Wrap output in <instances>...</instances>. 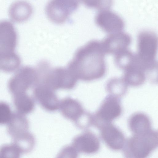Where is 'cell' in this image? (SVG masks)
Returning <instances> with one entry per match:
<instances>
[{
  "label": "cell",
  "mask_w": 158,
  "mask_h": 158,
  "mask_svg": "<svg viewBox=\"0 0 158 158\" xmlns=\"http://www.w3.org/2000/svg\"><path fill=\"white\" fill-rule=\"evenodd\" d=\"M14 143L21 153H27L31 151L35 144L34 136L27 131L14 138Z\"/></svg>",
  "instance_id": "obj_21"
},
{
  "label": "cell",
  "mask_w": 158,
  "mask_h": 158,
  "mask_svg": "<svg viewBox=\"0 0 158 158\" xmlns=\"http://www.w3.org/2000/svg\"><path fill=\"white\" fill-rule=\"evenodd\" d=\"M13 114L8 104L3 102H0V124H8Z\"/></svg>",
  "instance_id": "obj_24"
},
{
  "label": "cell",
  "mask_w": 158,
  "mask_h": 158,
  "mask_svg": "<svg viewBox=\"0 0 158 158\" xmlns=\"http://www.w3.org/2000/svg\"><path fill=\"white\" fill-rule=\"evenodd\" d=\"M124 71L122 77L128 85L139 86L144 83L147 78L145 70L135 54L132 63Z\"/></svg>",
  "instance_id": "obj_12"
},
{
  "label": "cell",
  "mask_w": 158,
  "mask_h": 158,
  "mask_svg": "<svg viewBox=\"0 0 158 158\" xmlns=\"http://www.w3.org/2000/svg\"><path fill=\"white\" fill-rule=\"evenodd\" d=\"M99 130L101 138L109 148L115 151L123 149L126 139L123 133L119 129L110 123Z\"/></svg>",
  "instance_id": "obj_9"
},
{
  "label": "cell",
  "mask_w": 158,
  "mask_h": 158,
  "mask_svg": "<svg viewBox=\"0 0 158 158\" xmlns=\"http://www.w3.org/2000/svg\"><path fill=\"white\" fill-rule=\"evenodd\" d=\"M16 72L8 83L9 89L14 96L26 93L30 88L34 86L36 79L35 68L24 66Z\"/></svg>",
  "instance_id": "obj_7"
},
{
  "label": "cell",
  "mask_w": 158,
  "mask_h": 158,
  "mask_svg": "<svg viewBox=\"0 0 158 158\" xmlns=\"http://www.w3.org/2000/svg\"><path fill=\"white\" fill-rule=\"evenodd\" d=\"M34 99L44 109L50 111L59 109L60 101L55 91L43 85H35L33 92Z\"/></svg>",
  "instance_id": "obj_8"
},
{
  "label": "cell",
  "mask_w": 158,
  "mask_h": 158,
  "mask_svg": "<svg viewBox=\"0 0 158 158\" xmlns=\"http://www.w3.org/2000/svg\"><path fill=\"white\" fill-rule=\"evenodd\" d=\"M8 124V132L13 138L28 131L29 124L27 119L25 115L17 112L13 114Z\"/></svg>",
  "instance_id": "obj_17"
},
{
  "label": "cell",
  "mask_w": 158,
  "mask_h": 158,
  "mask_svg": "<svg viewBox=\"0 0 158 158\" xmlns=\"http://www.w3.org/2000/svg\"><path fill=\"white\" fill-rule=\"evenodd\" d=\"M14 103L17 112L25 115L31 112L35 107L34 99L26 93L14 96Z\"/></svg>",
  "instance_id": "obj_19"
},
{
  "label": "cell",
  "mask_w": 158,
  "mask_h": 158,
  "mask_svg": "<svg viewBox=\"0 0 158 158\" xmlns=\"http://www.w3.org/2000/svg\"><path fill=\"white\" fill-rule=\"evenodd\" d=\"M78 152L92 154L97 152L100 148L99 139L94 133L87 130L76 136L72 144Z\"/></svg>",
  "instance_id": "obj_10"
},
{
  "label": "cell",
  "mask_w": 158,
  "mask_h": 158,
  "mask_svg": "<svg viewBox=\"0 0 158 158\" xmlns=\"http://www.w3.org/2000/svg\"><path fill=\"white\" fill-rule=\"evenodd\" d=\"M20 152L14 143L3 145L0 148V158H17L20 155Z\"/></svg>",
  "instance_id": "obj_23"
},
{
  "label": "cell",
  "mask_w": 158,
  "mask_h": 158,
  "mask_svg": "<svg viewBox=\"0 0 158 158\" xmlns=\"http://www.w3.org/2000/svg\"><path fill=\"white\" fill-rule=\"evenodd\" d=\"M17 43V33L13 24L6 20L0 21V51L14 52Z\"/></svg>",
  "instance_id": "obj_13"
},
{
  "label": "cell",
  "mask_w": 158,
  "mask_h": 158,
  "mask_svg": "<svg viewBox=\"0 0 158 158\" xmlns=\"http://www.w3.org/2000/svg\"><path fill=\"white\" fill-rule=\"evenodd\" d=\"M77 79L67 67L52 68L47 62L40 67L38 83L55 91L59 89H70L75 86Z\"/></svg>",
  "instance_id": "obj_2"
},
{
  "label": "cell",
  "mask_w": 158,
  "mask_h": 158,
  "mask_svg": "<svg viewBox=\"0 0 158 158\" xmlns=\"http://www.w3.org/2000/svg\"><path fill=\"white\" fill-rule=\"evenodd\" d=\"M122 111L119 98L109 95L104 99L95 113L92 114V126L100 129L119 117Z\"/></svg>",
  "instance_id": "obj_4"
},
{
  "label": "cell",
  "mask_w": 158,
  "mask_h": 158,
  "mask_svg": "<svg viewBox=\"0 0 158 158\" xmlns=\"http://www.w3.org/2000/svg\"><path fill=\"white\" fill-rule=\"evenodd\" d=\"M20 63L19 56L14 51H0V70L8 73L16 71Z\"/></svg>",
  "instance_id": "obj_18"
},
{
  "label": "cell",
  "mask_w": 158,
  "mask_h": 158,
  "mask_svg": "<svg viewBox=\"0 0 158 158\" xmlns=\"http://www.w3.org/2000/svg\"><path fill=\"white\" fill-rule=\"evenodd\" d=\"M135 55L129 49L125 50L114 55L115 63L118 68L124 70L132 63Z\"/></svg>",
  "instance_id": "obj_22"
},
{
  "label": "cell",
  "mask_w": 158,
  "mask_h": 158,
  "mask_svg": "<svg viewBox=\"0 0 158 158\" xmlns=\"http://www.w3.org/2000/svg\"><path fill=\"white\" fill-rule=\"evenodd\" d=\"M79 0H50L46 5V13L52 22L61 24L77 8Z\"/></svg>",
  "instance_id": "obj_6"
},
{
  "label": "cell",
  "mask_w": 158,
  "mask_h": 158,
  "mask_svg": "<svg viewBox=\"0 0 158 158\" xmlns=\"http://www.w3.org/2000/svg\"><path fill=\"white\" fill-rule=\"evenodd\" d=\"M158 133L152 129L142 134H133L126 139L123 148L126 157L145 158L148 157L157 148Z\"/></svg>",
  "instance_id": "obj_3"
},
{
  "label": "cell",
  "mask_w": 158,
  "mask_h": 158,
  "mask_svg": "<svg viewBox=\"0 0 158 158\" xmlns=\"http://www.w3.org/2000/svg\"><path fill=\"white\" fill-rule=\"evenodd\" d=\"M32 8L31 5L24 1H17L10 6L9 10L10 18L14 21L20 23L27 20L31 16Z\"/></svg>",
  "instance_id": "obj_16"
},
{
  "label": "cell",
  "mask_w": 158,
  "mask_h": 158,
  "mask_svg": "<svg viewBox=\"0 0 158 158\" xmlns=\"http://www.w3.org/2000/svg\"><path fill=\"white\" fill-rule=\"evenodd\" d=\"M106 54L101 41L92 40L77 49L67 67L77 80L98 79L106 72Z\"/></svg>",
  "instance_id": "obj_1"
},
{
  "label": "cell",
  "mask_w": 158,
  "mask_h": 158,
  "mask_svg": "<svg viewBox=\"0 0 158 158\" xmlns=\"http://www.w3.org/2000/svg\"><path fill=\"white\" fill-rule=\"evenodd\" d=\"M128 124L133 134L143 133L152 129L150 118L142 112H136L132 114L128 119Z\"/></svg>",
  "instance_id": "obj_15"
},
{
  "label": "cell",
  "mask_w": 158,
  "mask_h": 158,
  "mask_svg": "<svg viewBox=\"0 0 158 158\" xmlns=\"http://www.w3.org/2000/svg\"><path fill=\"white\" fill-rule=\"evenodd\" d=\"M128 86L123 77H113L107 82L106 89L109 95L120 98L126 94Z\"/></svg>",
  "instance_id": "obj_20"
},
{
  "label": "cell",
  "mask_w": 158,
  "mask_h": 158,
  "mask_svg": "<svg viewBox=\"0 0 158 158\" xmlns=\"http://www.w3.org/2000/svg\"><path fill=\"white\" fill-rule=\"evenodd\" d=\"M59 109L64 117L74 123L86 112L78 101L69 97L65 98L60 101Z\"/></svg>",
  "instance_id": "obj_14"
},
{
  "label": "cell",
  "mask_w": 158,
  "mask_h": 158,
  "mask_svg": "<svg viewBox=\"0 0 158 158\" xmlns=\"http://www.w3.org/2000/svg\"><path fill=\"white\" fill-rule=\"evenodd\" d=\"M157 46V38L155 35L148 32L142 33L138 38L137 52L135 54L145 66H153L158 64L156 60Z\"/></svg>",
  "instance_id": "obj_5"
},
{
  "label": "cell",
  "mask_w": 158,
  "mask_h": 158,
  "mask_svg": "<svg viewBox=\"0 0 158 158\" xmlns=\"http://www.w3.org/2000/svg\"><path fill=\"white\" fill-rule=\"evenodd\" d=\"M78 153L72 145L64 148L60 152L58 156L59 157L75 158L77 157Z\"/></svg>",
  "instance_id": "obj_25"
},
{
  "label": "cell",
  "mask_w": 158,
  "mask_h": 158,
  "mask_svg": "<svg viewBox=\"0 0 158 158\" xmlns=\"http://www.w3.org/2000/svg\"><path fill=\"white\" fill-rule=\"evenodd\" d=\"M101 41L106 54L115 55L128 49L131 40L128 35L120 33L110 35Z\"/></svg>",
  "instance_id": "obj_11"
}]
</instances>
